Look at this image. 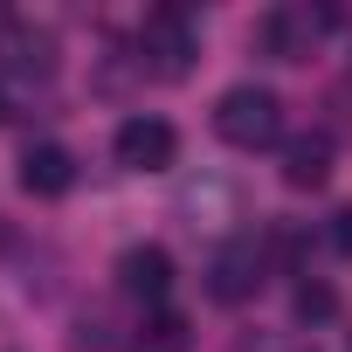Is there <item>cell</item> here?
<instances>
[{
    "label": "cell",
    "mask_w": 352,
    "mask_h": 352,
    "mask_svg": "<svg viewBox=\"0 0 352 352\" xmlns=\"http://www.w3.org/2000/svg\"><path fill=\"white\" fill-rule=\"evenodd\" d=\"M214 131H221L228 145H242V152L276 145V131H283V104H276V90H263V83H235V90H221V104H214Z\"/></svg>",
    "instance_id": "6da1fadb"
},
{
    "label": "cell",
    "mask_w": 352,
    "mask_h": 352,
    "mask_svg": "<svg viewBox=\"0 0 352 352\" xmlns=\"http://www.w3.org/2000/svg\"><path fill=\"white\" fill-rule=\"evenodd\" d=\"M138 49L152 56V76H187L194 69V21L180 14V8H159V14H145V28H138Z\"/></svg>",
    "instance_id": "7a4b0ae2"
},
{
    "label": "cell",
    "mask_w": 352,
    "mask_h": 352,
    "mask_svg": "<svg viewBox=\"0 0 352 352\" xmlns=\"http://www.w3.org/2000/svg\"><path fill=\"white\" fill-rule=\"evenodd\" d=\"M111 152H118V166H131V173H159V166H173V152H180V131H173L166 118H152V111H138V118L118 124Z\"/></svg>",
    "instance_id": "3957f363"
},
{
    "label": "cell",
    "mask_w": 352,
    "mask_h": 352,
    "mask_svg": "<svg viewBox=\"0 0 352 352\" xmlns=\"http://www.w3.org/2000/svg\"><path fill=\"white\" fill-rule=\"evenodd\" d=\"M256 283H263V256H256V242H228V249H214V263H208V297H214V304H242Z\"/></svg>",
    "instance_id": "277c9868"
},
{
    "label": "cell",
    "mask_w": 352,
    "mask_h": 352,
    "mask_svg": "<svg viewBox=\"0 0 352 352\" xmlns=\"http://www.w3.org/2000/svg\"><path fill=\"white\" fill-rule=\"evenodd\" d=\"M21 187H28L35 201H63V194L76 187V159H69L63 145H28V152H21Z\"/></svg>",
    "instance_id": "5b68a950"
},
{
    "label": "cell",
    "mask_w": 352,
    "mask_h": 352,
    "mask_svg": "<svg viewBox=\"0 0 352 352\" xmlns=\"http://www.w3.org/2000/svg\"><path fill=\"white\" fill-rule=\"evenodd\" d=\"M118 283H124L131 297L159 304V297L173 290V256H166V249H152V242H138V249H124V256H118Z\"/></svg>",
    "instance_id": "8992f818"
},
{
    "label": "cell",
    "mask_w": 352,
    "mask_h": 352,
    "mask_svg": "<svg viewBox=\"0 0 352 352\" xmlns=\"http://www.w3.org/2000/svg\"><path fill=\"white\" fill-rule=\"evenodd\" d=\"M8 63L21 69V76H56V35L49 28H8Z\"/></svg>",
    "instance_id": "52a82bcc"
},
{
    "label": "cell",
    "mask_w": 352,
    "mask_h": 352,
    "mask_svg": "<svg viewBox=\"0 0 352 352\" xmlns=\"http://www.w3.org/2000/svg\"><path fill=\"white\" fill-rule=\"evenodd\" d=\"M324 173H331V145L324 138H297L290 152H283V187H324Z\"/></svg>",
    "instance_id": "ba28073f"
},
{
    "label": "cell",
    "mask_w": 352,
    "mask_h": 352,
    "mask_svg": "<svg viewBox=\"0 0 352 352\" xmlns=\"http://www.w3.org/2000/svg\"><path fill=\"white\" fill-rule=\"evenodd\" d=\"M304 28H311L304 14H263V21H256V49L276 56V63H297V56H304Z\"/></svg>",
    "instance_id": "9c48e42d"
},
{
    "label": "cell",
    "mask_w": 352,
    "mask_h": 352,
    "mask_svg": "<svg viewBox=\"0 0 352 352\" xmlns=\"http://www.w3.org/2000/svg\"><path fill=\"white\" fill-rule=\"evenodd\" d=\"M138 352H187V318L180 311H159L152 324H145V345Z\"/></svg>",
    "instance_id": "30bf717a"
},
{
    "label": "cell",
    "mask_w": 352,
    "mask_h": 352,
    "mask_svg": "<svg viewBox=\"0 0 352 352\" xmlns=\"http://www.w3.org/2000/svg\"><path fill=\"white\" fill-rule=\"evenodd\" d=\"M297 318H304V324L338 318V290H331V283H304V290H297Z\"/></svg>",
    "instance_id": "8fae6325"
},
{
    "label": "cell",
    "mask_w": 352,
    "mask_h": 352,
    "mask_svg": "<svg viewBox=\"0 0 352 352\" xmlns=\"http://www.w3.org/2000/svg\"><path fill=\"white\" fill-rule=\"evenodd\" d=\"M324 242H331L338 256H352V208H338V214H331V228H324Z\"/></svg>",
    "instance_id": "7c38bea8"
},
{
    "label": "cell",
    "mask_w": 352,
    "mask_h": 352,
    "mask_svg": "<svg viewBox=\"0 0 352 352\" xmlns=\"http://www.w3.org/2000/svg\"><path fill=\"white\" fill-rule=\"evenodd\" d=\"M0 118H8V90H0Z\"/></svg>",
    "instance_id": "4fadbf2b"
}]
</instances>
